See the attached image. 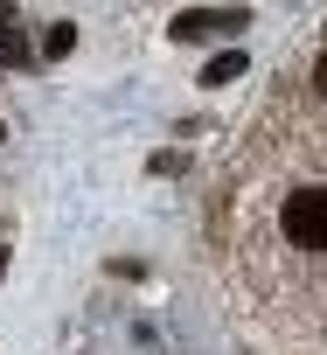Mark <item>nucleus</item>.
<instances>
[{
    "mask_svg": "<svg viewBox=\"0 0 327 355\" xmlns=\"http://www.w3.org/2000/svg\"><path fill=\"white\" fill-rule=\"evenodd\" d=\"M279 230H285V244H292V251L327 258V189H299V196H285Z\"/></svg>",
    "mask_w": 327,
    "mask_h": 355,
    "instance_id": "obj_1",
    "label": "nucleus"
},
{
    "mask_svg": "<svg viewBox=\"0 0 327 355\" xmlns=\"http://www.w3.org/2000/svg\"><path fill=\"white\" fill-rule=\"evenodd\" d=\"M209 28H244L237 15H182L175 21V35H209Z\"/></svg>",
    "mask_w": 327,
    "mask_h": 355,
    "instance_id": "obj_2",
    "label": "nucleus"
},
{
    "mask_svg": "<svg viewBox=\"0 0 327 355\" xmlns=\"http://www.w3.org/2000/svg\"><path fill=\"white\" fill-rule=\"evenodd\" d=\"M237 70H244V49H223V56H216V63H209L202 77H209V84H230Z\"/></svg>",
    "mask_w": 327,
    "mask_h": 355,
    "instance_id": "obj_3",
    "label": "nucleus"
},
{
    "mask_svg": "<svg viewBox=\"0 0 327 355\" xmlns=\"http://www.w3.org/2000/svg\"><path fill=\"white\" fill-rule=\"evenodd\" d=\"M313 91L327 98V49H320V63H313Z\"/></svg>",
    "mask_w": 327,
    "mask_h": 355,
    "instance_id": "obj_4",
    "label": "nucleus"
},
{
    "mask_svg": "<svg viewBox=\"0 0 327 355\" xmlns=\"http://www.w3.org/2000/svg\"><path fill=\"white\" fill-rule=\"evenodd\" d=\"M15 56H21V49H15V35H8V28H0V63H15Z\"/></svg>",
    "mask_w": 327,
    "mask_h": 355,
    "instance_id": "obj_5",
    "label": "nucleus"
}]
</instances>
